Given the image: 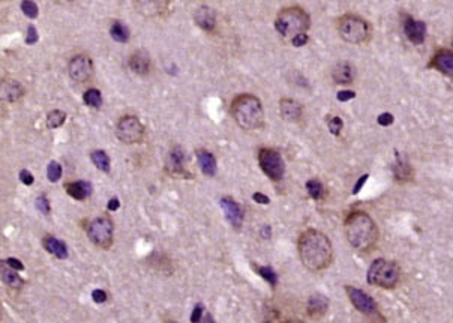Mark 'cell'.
Here are the masks:
<instances>
[{"mask_svg":"<svg viewBox=\"0 0 453 323\" xmlns=\"http://www.w3.org/2000/svg\"><path fill=\"white\" fill-rule=\"evenodd\" d=\"M297 250L303 266L312 272L329 268V264L333 260L332 242L324 233L316 229H308L300 235L297 241Z\"/></svg>","mask_w":453,"mask_h":323,"instance_id":"1","label":"cell"},{"mask_svg":"<svg viewBox=\"0 0 453 323\" xmlns=\"http://www.w3.org/2000/svg\"><path fill=\"white\" fill-rule=\"evenodd\" d=\"M345 236L357 251H369L378 239V229L374 220L362 211L348 215L345 221Z\"/></svg>","mask_w":453,"mask_h":323,"instance_id":"2","label":"cell"},{"mask_svg":"<svg viewBox=\"0 0 453 323\" xmlns=\"http://www.w3.org/2000/svg\"><path fill=\"white\" fill-rule=\"evenodd\" d=\"M231 113L237 125L245 131H255L264 123L261 101L254 95H239L231 104Z\"/></svg>","mask_w":453,"mask_h":323,"instance_id":"3","label":"cell"},{"mask_svg":"<svg viewBox=\"0 0 453 323\" xmlns=\"http://www.w3.org/2000/svg\"><path fill=\"white\" fill-rule=\"evenodd\" d=\"M309 26H311L309 15L302 8H297V6L282 9L278 14L275 21L276 30L282 36H293V38L308 30Z\"/></svg>","mask_w":453,"mask_h":323,"instance_id":"4","label":"cell"},{"mask_svg":"<svg viewBox=\"0 0 453 323\" xmlns=\"http://www.w3.org/2000/svg\"><path fill=\"white\" fill-rule=\"evenodd\" d=\"M401 278V269L395 262H389L386 259H377L371 263L366 280L368 283L383 287V289H393L399 283Z\"/></svg>","mask_w":453,"mask_h":323,"instance_id":"5","label":"cell"},{"mask_svg":"<svg viewBox=\"0 0 453 323\" xmlns=\"http://www.w3.org/2000/svg\"><path fill=\"white\" fill-rule=\"evenodd\" d=\"M341 38L350 44H360L369 36V24L357 15H344L338 21Z\"/></svg>","mask_w":453,"mask_h":323,"instance_id":"6","label":"cell"},{"mask_svg":"<svg viewBox=\"0 0 453 323\" xmlns=\"http://www.w3.org/2000/svg\"><path fill=\"white\" fill-rule=\"evenodd\" d=\"M87 236L99 248H104V250L110 248L114 236L113 221L107 217H98L92 220L87 225Z\"/></svg>","mask_w":453,"mask_h":323,"instance_id":"7","label":"cell"},{"mask_svg":"<svg viewBox=\"0 0 453 323\" xmlns=\"http://www.w3.org/2000/svg\"><path fill=\"white\" fill-rule=\"evenodd\" d=\"M258 164L264 175L270 178L272 181H281L285 172V164L281 157V154L270 149V147H263L258 154Z\"/></svg>","mask_w":453,"mask_h":323,"instance_id":"8","label":"cell"},{"mask_svg":"<svg viewBox=\"0 0 453 323\" xmlns=\"http://www.w3.org/2000/svg\"><path fill=\"white\" fill-rule=\"evenodd\" d=\"M116 134L120 142L126 144H135L143 140L144 126L135 116H123L117 123Z\"/></svg>","mask_w":453,"mask_h":323,"instance_id":"9","label":"cell"},{"mask_svg":"<svg viewBox=\"0 0 453 323\" xmlns=\"http://www.w3.org/2000/svg\"><path fill=\"white\" fill-rule=\"evenodd\" d=\"M68 71L72 80L77 83H84L92 77V72H93L92 59L86 54H78L71 59L68 65Z\"/></svg>","mask_w":453,"mask_h":323,"instance_id":"10","label":"cell"},{"mask_svg":"<svg viewBox=\"0 0 453 323\" xmlns=\"http://www.w3.org/2000/svg\"><path fill=\"white\" fill-rule=\"evenodd\" d=\"M345 292H347V295H348L351 303L356 307V310H359L360 313H363V314H375L378 311L377 302H375L369 295H366L363 290L351 287V286H345Z\"/></svg>","mask_w":453,"mask_h":323,"instance_id":"11","label":"cell"},{"mask_svg":"<svg viewBox=\"0 0 453 323\" xmlns=\"http://www.w3.org/2000/svg\"><path fill=\"white\" fill-rule=\"evenodd\" d=\"M185 161H186V157H185L183 149L174 147L168 154L165 170L168 172V175H171L174 178H191V173H188L185 168Z\"/></svg>","mask_w":453,"mask_h":323,"instance_id":"12","label":"cell"},{"mask_svg":"<svg viewBox=\"0 0 453 323\" xmlns=\"http://www.w3.org/2000/svg\"><path fill=\"white\" fill-rule=\"evenodd\" d=\"M219 204L225 214L227 221L230 222L234 229H240L242 222H243V217H245V211H243L242 204L233 200L231 197H221Z\"/></svg>","mask_w":453,"mask_h":323,"instance_id":"13","label":"cell"},{"mask_svg":"<svg viewBox=\"0 0 453 323\" xmlns=\"http://www.w3.org/2000/svg\"><path fill=\"white\" fill-rule=\"evenodd\" d=\"M404 32L411 42L422 44L426 36V24L423 21H417L411 17H407L404 23Z\"/></svg>","mask_w":453,"mask_h":323,"instance_id":"14","label":"cell"},{"mask_svg":"<svg viewBox=\"0 0 453 323\" xmlns=\"http://www.w3.org/2000/svg\"><path fill=\"white\" fill-rule=\"evenodd\" d=\"M431 66L438 69L447 77H453V51L452 50H438L432 58Z\"/></svg>","mask_w":453,"mask_h":323,"instance_id":"15","label":"cell"},{"mask_svg":"<svg viewBox=\"0 0 453 323\" xmlns=\"http://www.w3.org/2000/svg\"><path fill=\"white\" fill-rule=\"evenodd\" d=\"M194 20L198 27L207 32H212L216 27V14L209 6H200L194 14Z\"/></svg>","mask_w":453,"mask_h":323,"instance_id":"16","label":"cell"},{"mask_svg":"<svg viewBox=\"0 0 453 323\" xmlns=\"http://www.w3.org/2000/svg\"><path fill=\"white\" fill-rule=\"evenodd\" d=\"M65 189H66L68 196H71L74 200H86L89 196H92L93 186L87 181H74L68 182L65 185Z\"/></svg>","mask_w":453,"mask_h":323,"instance_id":"17","label":"cell"},{"mask_svg":"<svg viewBox=\"0 0 453 323\" xmlns=\"http://www.w3.org/2000/svg\"><path fill=\"white\" fill-rule=\"evenodd\" d=\"M281 118L287 122H296L302 116V105L291 98H282L279 101Z\"/></svg>","mask_w":453,"mask_h":323,"instance_id":"18","label":"cell"},{"mask_svg":"<svg viewBox=\"0 0 453 323\" xmlns=\"http://www.w3.org/2000/svg\"><path fill=\"white\" fill-rule=\"evenodd\" d=\"M129 68L138 75H147L150 71V58L144 50H138L129 58Z\"/></svg>","mask_w":453,"mask_h":323,"instance_id":"19","label":"cell"},{"mask_svg":"<svg viewBox=\"0 0 453 323\" xmlns=\"http://www.w3.org/2000/svg\"><path fill=\"white\" fill-rule=\"evenodd\" d=\"M329 308V299L321 295V293H314L309 296L308 299V305H306V311L311 317H321L326 314Z\"/></svg>","mask_w":453,"mask_h":323,"instance_id":"20","label":"cell"},{"mask_svg":"<svg viewBox=\"0 0 453 323\" xmlns=\"http://www.w3.org/2000/svg\"><path fill=\"white\" fill-rule=\"evenodd\" d=\"M332 77L338 84H348L354 80L356 71L351 63L341 62V63L335 65V68L332 69Z\"/></svg>","mask_w":453,"mask_h":323,"instance_id":"21","label":"cell"},{"mask_svg":"<svg viewBox=\"0 0 453 323\" xmlns=\"http://www.w3.org/2000/svg\"><path fill=\"white\" fill-rule=\"evenodd\" d=\"M42 245H44V248H45L50 254L56 256V257L60 259V260H65V259L68 257V246H66V243L63 242V241H60V239H57V238H54V236H51V235L44 236Z\"/></svg>","mask_w":453,"mask_h":323,"instance_id":"22","label":"cell"},{"mask_svg":"<svg viewBox=\"0 0 453 323\" xmlns=\"http://www.w3.org/2000/svg\"><path fill=\"white\" fill-rule=\"evenodd\" d=\"M197 160L201 172L206 176H215L216 175L218 164L215 157H213V154H210L206 149H200V150H197Z\"/></svg>","mask_w":453,"mask_h":323,"instance_id":"23","label":"cell"},{"mask_svg":"<svg viewBox=\"0 0 453 323\" xmlns=\"http://www.w3.org/2000/svg\"><path fill=\"white\" fill-rule=\"evenodd\" d=\"M23 95V87L18 81L15 80H3L0 86V97L3 101L14 102L20 100Z\"/></svg>","mask_w":453,"mask_h":323,"instance_id":"24","label":"cell"},{"mask_svg":"<svg viewBox=\"0 0 453 323\" xmlns=\"http://www.w3.org/2000/svg\"><path fill=\"white\" fill-rule=\"evenodd\" d=\"M2 280H3V283L6 284V286L12 287L15 290H18V289H21L24 286V280L21 278L14 269H11L9 266L6 268L5 262H2Z\"/></svg>","mask_w":453,"mask_h":323,"instance_id":"25","label":"cell"},{"mask_svg":"<svg viewBox=\"0 0 453 323\" xmlns=\"http://www.w3.org/2000/svg\"><path fill=\"white\" fill-rule=\"evenodd\" d=\"M90 160H92V162L98 167L101 172L110 173L111 162H110V157L107 155V152H104V150H93L90 154Z\"/></svg>","mask_w":453,"mask_h":323,"instance_id":"26","label":"cell"},{"mask_svg":"<svg viewBox=\"0 0 453 323\" xmlns=\"http://www.w3.org/2000/svg\"><path fill=\"white\" fill-rule=\"evenodd\" d=\"M110 35L116 42H122V44L128 42V40H129V30L120 21L113 23V26L110 27Z\"/></svg>","mask_w":453,"mask_h":323,"instance_id":"27","label":"cell"},{"mask_svg":"<svg viewBox=\"0 0 453 323\" xmlns=\"http://www.w3.org/2000/svg\"><path fill=\"white\" fill-rule=\"evenodd\" d=\"M83 101L86 105L93 107V108H99L102 105V95L98 89H87L83 95Z\"/></svg>","mask_w":453,"mask_h":323,"instance_id":"28","label":"cell"},{"mask_svg":"<svg viewBox=\"0 0 453 323\" xmlns=\"http://www.w3.org/2000/svg\"><path fill=\"white\" fill-rule=\"evenodd\" d=\"M66 121V113L62 111V110H53L48 113L47 116V126L54 129V128H59Z\"/></svg>","mask_w":453,"mask_h":323,"instance_id":"29","label":"cell"},{"mask_svg":"<svg viewBox=\"0 0 453 323\" xmlns=\"http://www.w3.org/2000/svg\"><path fill=\"white\" fill-rule=\"evenodd\" d=\"M254 268H255V272L260 277H263L272 287H275L276 283H278V275L270 266H254Z\"/></svg>","mask_w":453,"mask_h":323,"instance_id":"30","label":"cell"},{"mask_svg":"<svg viewBox=\"0 0 453 323\" xmlns=\"http://www.w3.org/2000/svg\"><path fill=\"white\" fill-rule=\"evenodd\" d=\"M395 176L399 181H408L411 178V168L402 160H398V165L395 167Z\"/></svg>","mask_w":453,"mask_h":323,"instance_id":"31","label":"cell"},{"mask_svg":"<svg viewBox=\"0 0 453 323\" xmlns=\"http://www.w3.org/2000/svg\"><path fill=\"white\" fill-rule=\"evenodd\" d=\"M21 11H23V14L27 17V18H36L38 17V14H40V9H38V5L35 3V2H29V0H24V2H21Z\"/></svg>","mask_w":453,"mask_h":323,"instance_id":"32","label":"cell"},{"mask_svg":"<svg viewBox=\"0 0 453 323\" xmlns=\"http://www.w3.org/2000/svg\"><path fill=\"white\" fill-rule=\"evenodd\" d=\"M306 189H308L309 196H311L312 199H316V200L321 199V197H323V193H324V189H323V183L320 181H316V179L306 182Z\"/></svg>","mask_w":453,"mask_h":323,"instance_id":"33","label":"cell"},{"mask_svg":"<svg viewBox=\"0 0 453 323\" xmlns=\"http://www.w3.org/2000/svg\"><path fill=\"white\" fill-rule=\"evenodd\" d=\"M47 178L50 182H57L62 178V165L57 161H51L47 167Z\"/></svg>","mask_w":453,"mask_h":323,"instance_id":"34","label":"cell"},{"mask_svg":"<svg viewBox=\"0 0 453 323\" xmlns=\"http://www.w3.org/2000/svg\"><path fill=\"white\" fill-rule=\"evenodd\" d=\"M35 204H36L38 211H40L41 214H44V215H48L50 211H51V206H50V202H48V199H47L45 194H41L40 197L36 199Z\"/></svg>","mask_w":453,"mask_h":323,"instance_id":"35","label":"cell"},{"mask_svg":"<svg viewBox=\"0 0 453 323\" xmlns=\"http://www.w3.org/2000/svg\"><path fill=\"white\" fill-rule=\"evenodd\" d=\"M342 126H344V122H342L341 118H338V116L332 118L330 122H329V131H330L333 136H339V134H341Z\"/></svg>","mask_w":453,"mask_h":323,"instance_id":"36","label":"cell"},{"mask_svg":"<svg viewBox=\"0 0 453 323\" xmlns=\"http://www.w3.org/2000/svg\"><path fill=\"white\" fill-rule=\"evenodd\" d=\"M40 40V35H38V30H36V27L33 26V24H30L29 27H27V35H26V44H29V45H33V44H36Z\"/></svg>","mask_w":453,"mask_h":323,"instance_id":"37","label":"cell"},{"mask_svg":"<svg viewBox=\"0 0 453 323\" xmlns=\"http://www.w3.org/2000/svg\"><path fill=\"white\" fill-rule=\"evenodd\" d=\"M203 311H204V305L203 303H195L194 310H192V314H191V322L192 323H201L203 320Z\"/></svg>","mask_w":453,"mask_h":323,"instance_id":"38","label":"cell"},{"mask_svg":"<svg viewBox=\"0 0 453 323\" xmlns=\"http://www.w3.org/2000/svg\"><path fill=\"white\" fill-rule=\"evenodd\" d=\"M336 98H338V101L341 102L351 101V100H354L356 98V92H353V90H339V92L336 93Z\"/></svg>","mask_w":453,"mask_h":323,"instance_id":"39","label":"cell"},{"mask_svg":"<svg viewBox=\"0 0 453 323\" xmlns=\"http://www.w3.org/2000/svg\"><path fill=\"white\" fill-rule=\"evenodd\" d=\"M18 178H20V181L24 183V185H27V186H30V185H33V182H35V178H33V175L29 172V170H21L20 175H18Z\"/></svg>","mask_w":453,"mask_h":323,"instance_id":"40","label":"cell"},{"mask_svg":"<svg viewBox=\"0 0 453 323\" xmlns=\"http://www.w3.org/2000/svg\"><path fill=\"white\" fill-rule=\"evenodd\" d=\"M92 299H93L96 303L105 302V301H107V293H105V290H102V289L93 290V292H92Z\"/></svg>","mask_w":453,"mask_h":323,"instance_id":"41","label":"cell"},{"mask_svg":"<svg viewBox=\"0 0 453 323\" xmlns=\"http://www.w3.org/2000/svg\"><path fill=\"white\" fill-rule=\"evenodd\" d=\"M5 263H6L11 269H14V271H24V264H23L20 260H17L15 257H9V259H6Z\"/></svg>","mask_w":453,"mask_h":323,"instance_id":"42","label":"cell"},{"mask_svg":"<svg viewBox=\"0 0 453 323\" xmlns=\"http://www.w3.org/2000/svg\"><path fill=\"white\" fill-rule=\"evenodd\" d=\"M377 122H378L381 126H389V125H392V123H393V116H392L390 113H383V115H380V116H378Z\"/></svg>","mask_w":453,"mask_h":323,"instance_id":"43","label":"cell"},{"mask_svg":"<svg viewBox=\"0 0 453 323\" xmlns=\"http://www.w3.org/2000/svg\"><path fill=\"white\" fill-rule=\"evenodd\" d=\"M308 41H309V36L306 33H300V35H297L294 38H291V44L294 47H302V45L308 44Z\"/></svg>","mask_w":453,"mask_h":323,"instance_id":"44","label":"cell"},{"mask_svg":"<svg viewBox=\"0 0 453 323\" xmlns=\"http://www.w3.org/2000/svg\"><path fill=\"white\" fill-rule=\"evenodd\" d=\"M368 179H369V175H363V176H362V178H360L359 181L356 182L354 188H353V194H357V193H359V191H360V189L363 188L365 182L368 181Z\"/></svg>","mask_w":453,"mask_h":323,"instance_id":"45","label":"cell"},{"mask_svg":"<svg viewBox=\"0 0 453 323\" xmlns=\"http://www.w3.org/2000/svg\"><path fill=\"white\" fill-rule=\"evenodd\" d=\"M252 199H254V202L260 203V204H269V203H270L269 197L264 196L263 193H255V194L252 196Z\"/></svg>","mask_w":453,"mask_h":323,"instance_id":"46","label":"cell"},{"mask_svg":"<svg viewBox=\"0 0 453 323\" xmlns=\"http://www.w3.org/2000/svg\"><path fill=\"white\" fill-rule=\"evenodd\" d=\"M107 207H108V211H117L119 207H120V202H119L117 197H113V199H110L108 200V204H107Z\"/></svg>","mask_w":453,"mask_h":323,"instance_id":"47","label":"cell"},{"mask_svg":"<svg viewBox=\"0 0 453 323\" xmlns=\"http://www.w3.org/2000/svg\"><path fill=\"white\" fill-rule=\"evenodd\" d=\"M201 323H216V322H215V319L212 317V314L207 313V314H204V317H203Z\"/></svg>","mask_w":453,"mask_h":323,"instance_id":"48","label":"cell"},{"mask_svg":"<svg viewBox=\"0 0 453 323\" xmlns=\"http://www.w3.org/2000/svg\"><path fill=\"white\" fill-rule=\"evenodd\" d=\"M263 236H264V238H269V236H270V227H269V225H264V227H263Z\"/></svg>","mask_w":453,"mask_h":323,"instance_id":"49","label":"cell"},{"mask_svg":"<svg viewBox=\"0 0 453 323\" xmlns=\"http://www.w3.org/2000/svg\"><path fill=\"white\" fill-rule=\"evenodd\" d=\"M284 323H303L302 320H296V319H290V320H285Z\"/></svg>","mask_w":453,"mask_h":323,"instance_id":"50","label":"cell"},{"mask_svg":"<svg viewBox=\"0 0 453 323\" xmlns=\"http://www.w3.org/2000/svg\"><path fill=\"white\" fill-rule=\"evenodd\" d=\"M164 323H179V322H176V320H167V322Z\"/></svg>","mask_w":453,"mask_h":323,"instance_id":"51","label":"cell"},{"mask_svg":"<svg viewBox=\"0 0 453 323\" xmlns=\"http://www.w3.org/2000/svg\"><path fill=\"white\" fill-rule=\"evenodd\" d=\"M452 44H453V36H452Z\"/></svg>","mask_w":453,"mask_h":323,"instance_id":"52","label":"cell"}]
</instances>
